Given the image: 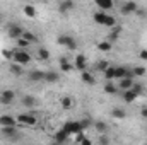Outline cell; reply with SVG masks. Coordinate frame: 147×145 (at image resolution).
Instances as JSON below:
<instances>
[{
    "label": "cell",
    "mask_w": 147,
    "mask_h": 145,
    "mask_svg": "<svg viewBox=\"0 0 147 145\" xmlns=\"http://www.w3.org/2000/svg\"><path fill=\"white\" fill-rule=\"evenodd\" d=\"M14 62L19 63V65H26L31 62V55L28 51H16L14 53Z\"/></svg>",
    "instance_id": "cell-1"
},
{
    "label": "cell",
    "mask_w": 147,
    "mask_h": 145,
    "mask_svg": "<svg viewBox=\"0 0 147 145\" xmlns=\"http://www.w3.org/2000/svg\"><path fill=\"white\" fill-rule=\"evenodd\" d=\"M63 130L69 133V135H72V133H79V132H82V128H80V123L79 121H67L65 125H63Z\"/></svg>",
    "instance_id": "cell-2"
},
{
    "label": "cell",
    "mask_w": 147,
    "mask_h": 145,
    "mask_svg": "<svg viewBox=\"0 0 147 145\" xmlns=\"http://www.w3.org/2000/svg\"><path fill=\"white\" fill-rule=\"evenodd\" d=\"M58 44H62V46H65V48H69V50H75V41H74L72 36H58Z\"/></svg>",
    "instance_id": "cell-3"
},
{
    "label": "cell",
    "mask_w": 147,
    "mask_h": 145,
    "mask_svg": "<svg viewBox=\"0 0 147 145\" xmlns=\"http://www.w3.org/2000/svg\"><path fill=\"white\" fill-rule=\"evenodd\" d=\"M22 34H24V31H22L21 26H17V24H10L9 26V36L12 39H19V38H22Z\"/></svg>",
    "instance_id": "cell-4"
},
{
    "label": "cell",
    "mask_w": 147,
    "mask_h": 145,
    "mask_svg": "<svg viewBox=\"0 0 147 145\" xmlns=\"http://www.w3.org/2000/svg\"><path fill=\"white\" fill-rule=\"evenodd\" d=\"M139 10V5L135 3V2H127V3H123L121 5V14H132V12H137Z\"/></svg>",
    "instance_id": "cell-5"
},
{
    "label": "cell",
    "mask_w": 147,
    "mask_h": 145,
    "mask_svg": "<svg viewBox=\"0 0 147 145\" xmlns=\"http://www.w3.org/2000/svg\"><path fill=\"white\" fill-rule=\"evenodd\" d=\"M14 97H16L14 91H3V92L0 94V103H2V104H10V103L14 101Z\"/></svg>",
    "instance_id": "cell-6"
},
{
    "label": "cell",
    "mask_w": 147,
    "mask_h": 145,
    "mask_svg": "<svg viewBox=\"0 0 147 145\" xmlns=\"http://www.w3.org/2000/svg\"><path fill=\"white\" fill-rule=\"evenodd\" d=\"M17 123H22V125H34L36 123V118L29 113V114H19L17 116Z\"/></svg>",
    "instance_id": "cell-7"
},
{
    "label": "cell",
    "mask_w": 147,
    "mask_h": 145,
    "mask_svg": "<svg viewBox=\"0 0 147 145\" xmlns=\"http://www.w3.org/2000/svg\"><path fill=\"white\" fill-rule=\"evenodd\" d=\"M17 125V119L16 118H12V116H9V114H3V116H0V126L3 128V126H16Z\"/></svg>",
    "instance_id": "cell-8"
},
{
    "label": "cell",
    "mask_w": 147,
    "mask_h": 145,
    "mask_svg": "<svg viewBox=\"0 0 147 145\" xmlns=\"http://www.w3.org/2000/svg\"><path fill=\"white\" fill-rule=\"evenodd\" d=\"M75 68L80 70V72H86L87 63H86V56L84 55H77V58H75Z\"/></svg>",
    "instance_id": "cell-9"
},
{
    "label": "cell",
    "mask_w": 147,
    "mask_h": 145,
    "mask_svg": "<svg viewBox=\"0 0 147 145\" xmlns=\"http://www.w3.org/2000/svg\"><path fill=\"white\" fill-rule=\"evenodd\" d=\"M74 7H75V3H74L72 0H63V2H60V5H58V10H60L62 14H65V12L72 10Z\"/></svg>",
    "instance_id": "cell-10"
},
{
    "label": "cell",
    "mask_w": 147,
    "mask_h": 145,
    "mask_svg": "<svg viewBox=\"0 0 147 145\" xmlns=\"http://www.w3.org/2000/svg\"><path fill=\"white\" fill-rule=\"evenodd\" d=\"M2 135L9 137V138H16L17 137V128L16 126H3L2 128Z\"/></svg>",
    "instance_id": "cell-11"
},
{
    "label": "cell",
    "mask_w": 147,
    "mask_h": 145,
    "mask_svg": "<svg viewBox=\"0 0 147 145\" xmlns=\"http://www.w3.org/2000/svg\"><path fill=\"white\" fill-rule=\"evenodd\" d=\"M127 67H115V79H118V80H123V79H127Z\"/></svg>",
    "instance_id": "cell-12"
},
{
    "label": "cell",
    "mask_w": 147,
    "mask_h": 145,
    "mask_svg": "<svg viewBox=\"0 0 147 145\" xmlns=\"http://www.w3.org/2000/svg\"><path fill=\"white\" fill-rule=\"evenodd\" d=\"M96 5L101 9V12H103V10H110V9H113V2H111V0H96Z\"/></svg>",
    "instance_id": "cell-13"
},
{
    "label": "cell",
    "mask_w": 147,
    "mask_h": 145,
    "mask_svg": "<svg viewBox=\"0 0 147 145\" xmlns=\"http://www.w3.org/2000/svg\"><path fill=\"white\" fill-rule=\"evenodd\" d=\"M67 137H69V133L62 128V130H58L57 133H55V142H58V144H63L65 140H67Z\"/></svg>",
    "instance_id": "cell-14"
},
{
    "label": "cell",
    "mask_w": 147,
    "mask_h": 145,
    "mask_svg": "<svg viewBox=\"0 0 147 145\" xmlns=\"http://www.w3.org/2000/svg\"><path fill=\"white\" fill-rule=\"evenodd\" d=\"M29 79H31L33 82H41V80H45V72H39V70H33V72L29 73Z\"/></svg>",
    "instance_id": "cell-15"
},
{
    "label": "cell",
    "mask_w": 147,
    "mask_h": 145,
    "mask_svg": "<svg viewBox=\"0 0 147 145\" xmlns=\"http://www.w3.org/2000/svg\"><path fill=\"white\" fill-rule=\"evenodd\" d=\"M106 19H108V14H105V12H96L94 14V21L98 22V24H106Z\"/></svg>",
    "instance_id": "cell-16"
},
{
    "label": "cell",
    "mask_w": 147,
    "mask_h": 145,
    "mask_svg": "<svg viewBox=\"0 0 147 145\" xmlns=\"http://www.w3.org/2000/svg\"><path fill=\"white\" fill-rule=\"evenodd\" d=\"M80 77H82V80H84L86 84H89V85H94V84H96V80H94L92 73H89L87 70H86V72H82V75H80Z\"/></svg>",
    "instance_id": "cell-17"
},
{
    "label": "cell",
    "mask_w": 147,
    "mask_h": 145,
    "mask_svg": "<svg viewBox=\"0 0 147 145\" xmlns=\"http://www.w3.org/2000/svg\"><path fill=\"white\" fill-rule=\"evenodd\" d=\"M45 80L50 82V84H53V82L58 80V73L57 72H45Z\"/></svg>",
    "instance_id": "cell-18"
},
{
    "label": "cell",
    "mask_w": 147,
    "mask_h": 145,
    "mask_svg": "<svg viewBox=\"0 0 147 145\" xmlns=\"http://www.w3.org/2000/svg\"><path fill=\"white\" fill-rule=\"evenodd\" d=\"M22 104L28 106V108H33V106L36 104V99H34L33 96H24V97H22Z\"/></svg>",
    "instance_id": "cell-19"
},
{
    "label": "cell",
    "mask_w": 147,
    "mask_h": 145,
    "mask_svg": "<svg viewBox=\"0 0 147 145\" xmlns=\"http://www.w3.org/2000/svg\"><path fill=\"white\" fill-rule=\"evenodd\" d=\"M60 68H62V72H70L74 67L67 62V58H60Z\"/></svg>",
    "instance_id": "cell-20"
},
{
    "label": "cell",
    "mask_w": 147,
    "mask_h": 145,
    "mask_svg": "<svg viewBox=\"0 0 147 145\" xmlns=\"http://www.w3.org/2000/svg\"><path fill=\"white\" fill-rule=\"evenodd\" d=\"M132 85H134V80H130V79H123V80L120 82V87H121L123 91H130Z\"/></svg>",
    "instance_id": "cell-21"
},
{
    "label": "cell",
    "mask_w": 147,
    "mask_h": 145,
    "mask_svg": "<svg viewBox=\"0 0 147 145\" xmlns=\"http://www.w3.org/2000/svg\"><path fill=\"white\" fill-rule=\"evenodd\" d=\"M22 38H24L29 44H31V43H38V36L36 34H33V33H28V31H26V33L22 34Z\"/></svg>",
    "instance_id": "cell-22"
},
{
    "label": "cell",
    "mask_w": 147,
    "mask_h": 145,
    "mask_svg": "<svg viewBox=\"0 0 147 145\" xmlns=\"http://www.w3.org/2000/svg\"><path fill=\"white\" fill-rule=\"evenodd\" d=\"M111 114H113V118H118V119H123V118L127 116V113H125L123 109H120V108L113 109V111H111Z\"/></svg>",
    "instance_id": "cell-23"
},
{
    "label": "cell",
    "mask_w": 147,
    "mask_h": 145,
    "mask_svg": "<svg viewBox=\"0 0 147 145\" xmlns=\"http://www.w3.org/2000/svg\"><path fill=\"white\" fill-rule=\"evenodd\" d=\"M105 79L106 80H115V67H108L106 70H105Z\"/></svg>",
    "instance_id": "cell-24"
},
{
    "label": "cell",
    "mask_w": 147,
    "mask_h": 145,
    "mask_svg": "<svg viewBox=\"0 0 147 145\" xmlns=\"http://www.w3.org/2000/svg\"><path fill=\"white\" fill-rule=\"evenodd\" d=\"M24 14H26L28 17H34V15H36V9H34L33 5H24Z\"/></svg>",
    "instance_id": "cell-25"
},
{
    "label": "cell",
    "mask_w": 147,
    "mask_h": 145,
    "mask_svg": "<svg viewBox=\"0 0 147 145\" xmlns=\"http://www.w3.org/2000/svg\"><path fill=\"white\" fill-rule=\"evenodd\" d=\"M98 50H101V51H110L111 43L110 41H101V43H98Z\"/></svg>",
    "instance_id": "cell-26"
},
{
    "label": "cell",
    "mask_w": 147,
    "mask_h": 145,
    "mask_svg": "<svg viewBox=\"0 0 147 145\" xmlns=\"http://www.w3.org/2000/svg\"><path fill=\"white\" fill-rule=\"evenodd\" d=\"M130 91H132L135 96H140V94L144 92V87H142L140 84H135V82H134V85H132V89H130Z\"/></svg>",
    "instance_id": "cell-27"
},
{
    "label": "cell",
    "mask_w": 147,
    "mask_h": 145,
    "mask_svg": "<svg viewBox=\"0 0 147 145\" xmlns=\"http://www.w3.org/2000/svg\"><path fill=\"white\" fill-rule=\"evenodd\" d=\"M135 97H137V96H135L132 91H125V92H123V99H125L127 103H132V101H135Z\"/></svg>",
    "instance_id": "cell-28"
},
{
    "label": "cell",
    "mask_w": 147,
    "mask_h": 145,
    "mask_svg": "<svg viewBox=\"0 0 147 145\" xmlns=\"http://www.w3.org/2000/svg\"><path fill=\"white\" fill-rule=\"evenodd\" d=\"M108 67H110V63H108L106 60H101V62H98V63H96V68H98L99 72H105Z\"/></svg>",
    "instance_id": "cell-29"
},
{
    "label": "cell",
    "mask_w": 147,
    "mask_h": 145,
    "mask_svg": "<svg viewBox=\"0 0 147 145\" xmlns=\"http://www.w3.org/2000/svg\"><path fill=\"white\" fill-rule=\"evenodd\" d=\"M105 91H106L108 94H116V92H118L116 85H115V84H111V82H108V84L105 85Z\"/></svg>",
    "instance_id": "cell-30"
},
{
    "label": "cell",
    "mask_w": 147,
    "mask_h": 145,
    "mask_svg": "<svg viewBox=\"0 0 147 145\" xmlns=\"http://www.w3.org/2000/svg\"><path fill=\"white\" fill-rule=\"evenodd\" d=\"M70 106H72V99H70L69 96H63V97H62V108L69 109Z\"/></svg>",
    "instance_id": "cell-31"
},
{
    "label": "cell",
    "mask_w": 147,
    "mask_h": 145,
    "mask_svg": "<svg viewBox=\"0 0 147 145\" xmlns=\"http://www.w3.org/2000/svg\"><path fill=\"white\" fill-rule=\"evenodd\" d=\"M38 56H39V60H48V56H50V51H48L46 48H41V50L38 51Z\"/></svg>",
    "instance_id": "cell-32"
},
{
    "label": "cell",
    "mask_w": 147,
    "mask_h": 145,
    "mask_svg": "<svg viewBox=\"0 0 147 145\" xmlns=\"http://www.w3.org/2000/svg\"><path fill=\"white\" fill-rule=\"evenodd\" d=\"M10 72L14 73V75H21V73H22V68H21L19 63H12V65H10Z\"/></svg>",
    "instance_id": "cell-33"
},
{
    "label": "cell",
    "mask_w": 147,
    "mask_h": 145,
    "mask_svg": "<svg viewBox=\"0 0 147 145\" xmlns=\"http://www.w3.org/2000/svg\"><path fill=\"white\" fill-rule=\"evenodd\" d=\"M134 75H137V77H144L146 75V68L144 67H134Z\"/></svg>",
    "instance_id": "cell-34"
},
{
    "label": "cell",
    "mask_w": 147,
    "mask_h": 145,
    "mask_svg": "<svg viewBox=\"0 0 147 145\" xmlns=\"http://www.w3.org/2000/svg\"><path fill=\"white\" fill-rule=\"evenodd\" d=\"M14 53H16V51H12V50H3V51H2V55H3V58H7V60H10V58H14Z\"/></svg>",
    "instance_id": "cell-35"
},
{
    "label": "cell",
    "mask_w": 147,
    "mask_h": 145,
    "mask_svg": "<svg viewBox=\"0 0 147 145\" xmlns=\"http://www.w3.org/2000/svg\"><path fill=\"white\" fill-rule=\"evenodd\" d=\"M96 130L101 132V133H105V132H106V125H105L103 121H98V123H96Z\"/></svg>",
    "instance_id": "cell-36"
},
{
    "label": "cell",
    "mask_w": 147,
    "mask_h": 145,
    "mask_svg": "<svg viewBox=\"0 0 147 145\" xmlns=\"http://www.w3.org/2000/svg\"><path fill=\"white\" fill-rule=\"evenodd\" d=\"M115 24H116L115 17H111V15H108V19H106V24H105V26H108V28H115Z\"/></svg>",
    "instance_id": "cell-37"
},
{
    "label": "cell",
    "mask_w": 147,
    "mask_h": 145,
    "mask_svg": "<svg viewBox=\"0 0 147 145\" xmlns=\"http://www.w3.org/2000/svg\"><path fill=\"white\" fill-rule=\"evenodd\" d=\"M17 46H21V48H26V46H29V43H28L24 38H19V39H17Z\"/></svg>",
    "instance_id": "cell-38"
},
{
    "label": "cell",
    "mask_w": 147,
    "mask_h": 145,
    "mask_svg": "<svg viewBox=\"0 0 147 145\" xmlns=\"http://www.w3.org/2000/svg\"><path fill=\"white\" fill-rule=\"evenodd\" d=\"M99 145H110V138L106 135H101L99 137Z\"/></svg>",
    "instance_id": "cell-39"
},
{
    "label": "cell",
    "mask_w": 147,
    "mask_h": 145,
    "mask_svg": "<svg viewBox=\"0 0 147 145\" xmlns=\"http://www.w3.org/2000/svg\"><path fill=\"white\" fill-rule=\"evenodd\" d=\"M84 138H86V137H84V133H82V132H79V133H77V135H75V140H77V142H79V144H80V142H82V140H84Z\"/></svg>",
    "instance_id": "cell-40"
},
{
    "label": "cell",
    "mask_w": 147,
    "mask_h": 145,
    "mask_svg": "<svg viewBox=\"0 0 147 145\" xmlns=\"http://www.w3.org/2000/svg\"><path fill=\"white\" fill-rule=\"evenodd\" d=\"M79 123H80V128H82V130L89 126V119H82V121H79Z\"/></svg>",
    "instance_id": "cell-41"
},
{
    "label": "cell",
    "mask_w": 147,
    "mask_h": 145,
    "mask_svg": "<svg viewBox=\"0 0 147 145\" xmlns=\"http://www.w3.org/2000/svg\"><path fill=\"white\" fill-rule=\"evenodd\" d=\"M139 56H140V58H142V60H147V50H142V51H140V55H139Z\"/></svg>",
    "instance_id": "cell-42"
},
{
    "label": "cell",
    "mask_w": 147,
    "mask_h": 145,
    "mask_svg": "<svg viewBox=\"0 0 147 145\" xmlns=\"http://www.w3.org/2000/svg\"><path fill=\"white\" fill-rule=\"evenodd\" d=\"M80 145H92V144H91V140H89V138H84V140L80 142Z\"/></svg>",
    "instance_id": "cell-43"
},
{
    "label": "cell",
    "mask_w": 147,
    "mask_h": 145,
    "mask_svg": "<svg viewBox=\"0 0 147 145\" xmlns=\"http://www.w3.org/2000/svg\"><path fill=\"white\" fill-rule=\"evenodd\" d=\"M142 116H144V118H147V108L142 109Z\"/></svg>",
    "instance_id": "cell-44"
},
{
    "label": "cell",
    "mask_w": 147,
    "mask_h": 145,
    "mask_svg": "<svg viewBox=\"0 0 147 145\" xmlns=\"http://www.w3.org/2000/svg\"><path fill=\"white\" fill-rule=\"evenodd\" d=\"M51 145H62V144H58V142H53V144H51Z\"/></svg>",
    "instance_id": "cell-45"
},
{
    "label": "cell",
    "mask_w": 147,
    "mask_h": 145,
    "mask_svg": "<svg viewBox=\"0 0 147 145\" xmlns=\"http://www.w3.org/2000/svg\"><path fill=\"white\" fill-rule=\"evenodd\" d=\"M0 21H2V15H0Z\"/></svg>",
    "instance_id": "cell-46"
}]
</instances>
